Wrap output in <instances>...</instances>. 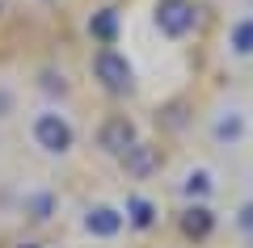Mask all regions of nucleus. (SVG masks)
<instances>
[{"mask_svg": "<svg viewBox=\"0 0 253 248\" xmlns=\"http://www.w3.org/2000/svg\"><path fill=\"white\" fill-rule=\"evenodd\" d=\"M126 223H131V227H152L156 223V206L148 202V198H139V194H131L126 198Z\"/></svg>", "mask_w": 253, "mask_h": 248, "instance_id": "9d476101", "label": "nucleus"}, {"mask_svg": "<svg viewBox=\"0 0 253 248\" xmlns=\"http://www.w3.org/2000/svg\"><path fill=\"white\" fill-rule=\"evenodd\" d=\"M93 76H97L101 89H110V93H131L135 89V68H131V59H126L123 51H114V46H101V51L93 55Z\"/></svg>", "mask_w": 253, "mask_h": 248, "instance_id": "f257e3e1", "label": "nucleus"}, {"mask_svg": "<svg viewBox=\"0 0 253 248\" xmlns=\"http://www.w3.org/2000/svg\"><path fill=\"white\" fill-rule=\"evenodd\" d=\"M123 164H126V173H135V177H148V173L156 169V151L148 147V143H131V147L123 151Z\"/></svg>", "mask_w": 253, "mask_h": 248, "instance_id": "6e6552de", "label": "nucleus"}, {"mask_svg": "<svg viewBox=\"0 0 253 248\" xmlns=\"http://www.w3.org/2000/svg\"><path fill=\"white\" fill-rule=\"evenodd\" d=\"M181 194H186L190 202H203V198L211 194V173L207 169H190L186 181H181Z\"/></svg>", "mask_w": 253, "mask_h": 248, "instance_id": "9b49d317", "label": "nucleus"}, {"mask_svg": "<svg viewBox=\"0 0 253 248\" xmlns=\"http://www.w3.org/2000/svg\"><path fill=\"white\" fill-rule=\"evenodd\" d=\"M211 135H215L219 143H228V147H232V143H241V139H245V118L236 114V109H228V114H219V118H215Z\"/></svg>", "mask_w": 253, "mask_h": 248, "instance_id": "1a4fd4ad", "label": "nucleus"}, {"mask_svg": "<svg viewBox=\"0 0 253 248\" xmlns=\"http://www.w3.org/2000/svg\"><path fill=\"white\" fill-rule=\"evenodd\" d=\"M21 248H38V244H21Z\"/></svg>", "mask_w": 253, "mask_h": 248, "instance_id": "dca6fc26", "label": "nucleus"}, {"mask_svg": "<svg viewBox=\"0 0 253 248\" xmlns=\"http://www.w3.org/2000/svg\"><path fill=\"white\" fill-rule=\"evenodd\" d=\"M51 211H55V198L51 194H30L26 198V214H30V219H51Z\"/></svg>", "mask_w": 253, "mask_h": 248, "instance_id": "ddd939ff", "label": "nucleus"}, {"mask_svg": "<svg viewBox=\"0 0 253 248\" xmlns=\"http://www.w3.org/2000/svg\"><path fill=\"white\" fill-rule=\"evenodd\" d=\"M199 26V9L190 0H156V30L165 38H186Z\"/></svg>", "mask_w": 253, "mask_h": 248, "instance_id": "7ed1b4c3", "label": "nucleus"}, {"mask_svg": "<svg viewBox=\"0 0 253 248\" xmlns=\"http://www.w3.org/2000/svg\"><path fill=\"white\" fill-rule=\"evenodd\" d=\"M34 143H38L42 151H51V156H63V151H72L76 131H72V122H68L63 114L42 109V114L34 118Z\"/></svg>", "mask_w": 253, "mask_h": 248, "instance_id": "f03ea898", "label": "nucleus"}, {"mask_svg": "<svg viewBox=\"0 0 253 248\" xmlns=\"http://www.w3.org/2000/svg\"><path fill=\"white\" fill-rule=\"evenodd\" d=\"M4 109H9V93H0V114H4Z\"/></svg>", "mask_w": 253, "mask_h": 248, "instance_id": "2eb2a0df", "label": "nucleus"}, {"mask_svg": "<svg viewBox=\"0 0 253 248\" xmlns=\"http://www.w3.org/2000/svg\"><path fill=\"white\" fill-rule=\"evenodd\" d=\"M123 223H126V214L118 211V206H89V214H84V231H89V236H97V240L118 236V231H123Z\"/></svg>", "mask_w": 253, "mask_h": 248, "instance_id": "39448f33", "label": "nucleus"}, {"mask_svg": "<svg viewBox=\"0 0 253 248\" xmlns=\"http://www.w3.org/2000/svg\"><path fill=\"white\" fill-rule=\"evenodd\" d=\"M89 34L97 38L101 46H114V42H118V13H114V9H97V13L89 17Z\"/></svg>", "mask_w": 253, "mask_h": 248, "instance_id": "0eeeda50", "label": "nucleus"}, {"mask_svg": "<svg viewBox=\"0 0 253 248\" xmlns=\"http://www.w3.org/2000/svg\"><path fill=\"white\" fill-rule=\"evenodd\" d=\"M211 227H215V214H211L203 202H190L186 214H181V231H186L190 240H207Z\"/></svg>", "mask_w": 253, "mask_h": 248, "instance_id": "423d86ee", "label": "nucleus"}, {"mask_svg": "<svg viewBox=\"0 0 253 248\" xmlns=\"http://www.w3.org/2000/svg\"><path fill=\"white\" fill-rule=\"evenodd\" d=\"M236 227H241V231H249V236H253V202H245L241 211H236Z\"/></svg>", "mask_w": 253, "mask_h": 248, "instance_id": "4468645a", "label": "nucleus"}, {"mask_svg": "<svg viewBox=\"0 0 253 248\" xmlns=\"http://www.w3.org/2000/svg\"><path fill=\"white\" fill-rule=\"evenodd\" d=\"M131 143H139V135H135V122H131L126 114H110L106 122H101V131H97V147H101V151L123 156Z\"/></svg>", "mask_w": 253, "mask_h": 248, "instance_id": "20e7f679", "label": "nucleus"}, {"mask_svg": "<svg viewBox=\"0 0 253 248\" xmlns=\"http://www.w3.org/2000/svg\"><path fill=\"white\" fill-rule=\"evenodd\" d=\"M228 46H232L236 55H253V17H241L228 30Z\"/></svg>", "mask_w": 253, "mask_h": 248, "instance_id": "f8f14e48", "label": "nucleus"}]
</instances>
